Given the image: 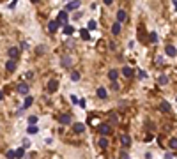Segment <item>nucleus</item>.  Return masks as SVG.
Wrapping results in <instances>:
<instances>
[{
  "instance_id": "9d476101",
  "label": "nucleus",
  "mask_w": 177,
  "mask_h": 159,
  "mask_svg": "<svg viewBox=\"0 0 177 159\" xmlns=\"http://www.w3.org/2000/svg\"><path fill=\"white\" fill-rule=\"evenodd\" d=\"M59 122H60V124H69V122H71V117H69L67 113H64V115L59 117Z\"/></svg>"
},
{
  "instance_id": "39448f33",
  "label": "nucleus",
  "mask_w": 177,
  "mask_h": 159,
  "mask_svg": "<svg viewBox=\"0 0 177 159\" xmlns=\"http://www.w3.org/2000/svg\"><path fill=\"white\" fill-rule=\"evenodd\" d=\"M59 89V81L57 80H50V83H48V90L50 92H55Z\"/></svg>"
},
{
  "instance_id": "9b49d317",
  "label": "nucleus",
  "mask_w": 177,
  "mask_h": 159,
  "mask_svg": "<svg viewBox=\"0 0 177 159\" xmlns=\"http://www.w3.org/2000/svg\"><path fill=\"white\" fill-rule=\"evenodd\" d=\"M59 27H60L59 21H50V23H48V30H50V32H57Z\"/></svg>"
},
{
  "instance_id": "2f4dec72",
  "label": "nucleus",
  "mask_w": 177,
  "mask_h": 159,
  "mask_svg": "<svg viewBox=\"0 0 177 159\" xmlns=\"http://www.w3.org/2000/svg\"><path fill=\"white\" fill-rule=\"evenodd\" d=\"M37 122V117H30L28 119V124H36Z\"/></svg>"
},
{
  "instance_id": "bb28decb",
  "label": "nucleus",
  "mask_w": 177,
  "mask_h": 159,
  "mask_svg": "<svg viewBox=\"0 0 177 159\" xmlns=\"http://www.w3.org/2000/svg\"><path fill=\"white\" fill-rule=\"evenodd\" d=\"M71 80H73V81H78V80H80V74H78V72H73V74H71Z\"/></svg>"
},
{
  "instance_id": "cd10ccee",
  "label": "nucleus",
  "mask_w": 177,
  "mask_h": 159,
  "mask_svg": "<svg viewBox=\"0 0 177 159\" xmlns=\"http://www.w3.org/2000/svg\"><path fill=\"white\" fill-rule=\"evenodd\" d=\"M112 87H113V90H119V89H120V85H119L115 80H113V81H112Z\"/></svg>"
},
{
  "instance_id": "f03ea898",
  "label": "nucleus",
  "mask_w": 177,
  "mask_h": 159,
  "mask_svg": "<svg viewBox=\"0 0 177 159\" xmlns=\"http://www.w3.org/2000/svg\"><path fill=\"white\" fill-rule=\"evenodd\" d=\"M57 21H59V25H66V21H67V11H60Z\"/></svg>"
},
{
  "instance_id": "c85d7f7f",
  "label": "nucleus",
  "mask_w": 177,
  "mask_h": 159,
  "mask_svg": "<svg viewBox=\"0 0 177 159\" xmlns=\"http://www.w3.org/2000/svg\"><path fill=\"white\" fill-rule=\"evenodd\" d=\"M160 83H161V85H166V83H168V78H166V76H161V78H160Z\"/></svg>"
},
{
  "instance_id": "58836bf2",
  "label": "nucleus",
  "mask_w": 177,
  "mask_h": 159,
  "mask_svg": "<svg viewBox=\"0 0 177 159\" xmlns=\"http://www.w3.org/2000/svg\"><path fill=\"white\" fill-rule=\"evenodd\" d=\"M105 4H106V5H110V4H112V0H105Z\"/></svg>"
},
{
  "instance_id": "6e6552de",
  "label": "nucleus",
  "mask_w": 177,
  "mask_h": 159,
  "mask_svg": "<svg viewBox=\"0 0 177 159\" xmlns=\"http://www.w3.org/2000/svg\"><path fill=\"white\" fill-rule=\"evenodd\" d=\"M165 51H166V55H168V57H175V46L174 44H168V46L165 48Z\"/></svg>"
},
{
  "instance_id": "473e14b6",
  "label": "nucleus",
  "mask_w": 177,
  "mask_h": 159,
  "mask_svg": "<svg viewBox=\"0 0 177 159\" xmlns=\"http://www.w3.org/2000/svg\"><path fill=\"white\" fill-rule=\"evenodd\" d=\"M175 145H177V140H175V138H172V140H170V147L175 148Z\"/></svg>"
},
{
  "instance_id": "a878e982",
  "label": "nucleus",
  "mask_w": 177,
  "mask_h": 159,
  "mask_svg": "<svg viewBox=\"0 0 177 159\" xmlns=\"http://www.w3.org/2000/svg\"><path fill=\"white\" fill-rule=\"evenodd\" d=\"M62 66H64V67H69V57H62Z\"/></svg>"
},
{
  "instance_id": "20e7f679",
  "label": "nucleus",
  "mask_w": 177,
  "mask_h": 159,
  "mask_svg": "<svg viewBox=\"0 0 177 159\" xmlns=\"http://www.w3.org/2000/svg\"><path fill=\"white\" fill-rule=\"evenodd\" d=\"M5 69H7V72H13V71L16 69V60H14V58H11V60L5 64Z\"/></svg>"
},
{
  "instance_id": "a19ab883",
  "label": "nucleus",
  "mask_w": 177,
  "mask_h": 159,
  "mask_svg": "<svg viewBox=\"0 0 177 159\" xmlns=\"http://www.w3.org/2000/svg\"><path fill=\"white\" fill-rule=\"evenodd\" d=\"M32 2H34V4H37V2H39V0H32Z\"/></svg>"
},
{
  "instance_id": "7ed1b4c3",
  "label": "nucleus",
  "mask_w": 177,
  "mask_h": 159,
  "mask_svg": "<svg viewBox=\"0 0 177 159\" xmlns=\"http://www.w3.org/2000/svg\"><path fill=\"white\" fill-rule=\"evenodd\" d=\"M120 145H122L124 148H128V147L131 145V138H129L128 134H122V136H120Z\"/></svg>"
},
{
  "instance_id": "393cba45",
  "label": "nucleus",
  "mask_w": 177,
  "mask_h": 159,
  "mask_svg": "<svg viewBox=\"0 0 177 159\" xmlns=\"http://www.w3.org/2000/svg\"><path fill=\"white\" fill-rule=\"evenodd\" d=\"M149 41H151V42H156V41H158V36H156V32H151Z\"/></svg>"
},
{
  "instance_id": "5701e85b",
  "label": "nucleus",
  "mask_w": 177,
  "mask_h": 159,
  "mask_svg": "<svg viewBox=\"0 0 177 159\" xmlns=\"http://www.w3.org/2000/svg\"><path fill=\"white\" fill-rule=\"evenodd\" d=\"M81 39H85V41H89V39H90V34H89V30H85V28L81 30Z\"/></svg>"
},
{
  "instance_id": "4be33fe9",
  "label": "nucleus",
  "mask_w": 177,
  "mask_h": 159,
  "mask_svg": "<svg viewBox=\"0 0 177 159\" xmlns=\"http://www.w3.org/2000/svg\"><path fill=\"white\" fill-rule=\"evenodd\" d=\"M73 32H75V28H73L71 25H66V27H64V34H66V36H71Z\"/></svg>"
},
{
  "instance_id": "f3484780",
  "label": "nucleus",
  "mask_w": 177,
  "mask_h": 159,
  "mask_svg": "<svg viewBox=\"0 0 177 159\" xmlns=\"http://www.w3.org/2000/svg\"><path fill=\"white\" fill-rule=\"evenodd\" d=\"M7 53H9V57H11V58H16L20 51H18V48H9V51H7Z\"/></svg>"
},
{
  "instance_id": "6ab92c4d",
  "label": "nucleus",
  "mask_w": 177,
  "mask_h": 159,
  "mask_svg": "<svg viewBox=\"0 0 177 159\" xmlns=\"http://www.w3.org/2000/svg\"><path fill=\"white\" fill-rule=\"evenodd\" d=\"M117 76H119V72H117L115 69H112V71L108 72V78H110L112 81H113V80H117Z\"/></svg>"
},
{
  "instance_id": "aec40b11",
  "label": "nucleus",
  "mask_w": 177,
  "mask_h": 159,
  "mask_svg": "<svg viewBox=\"0 0 177 159\" xmlns=\"http://www.w3.org/2000/svg\"><path fill=\"white\" fill-rule=\"evenodd\" d=\"M27 131H28L30 134H36V133H37L39 129H37V125H36V124H30V125H28V129H27Z\"/></svg>"
},
{
  "instance_id": "423d86ee",
  "label": "nucleus",
  "mask_w": 177,
  "mask_h": 159,
  "mask_svg": "<svg viewBox=\"0 0 177 159\" xmlns=\"http://www.w3.org/2000/svg\"><path fill=\"white\" fill-rule=\"evenodd\" d=\"M18 92L23 94V95H27V94H28V85H27V83H20V85H18Z\"/></svg>"
},
{
  "instance_id": "f8f14e48",
  "label": "nucleus",
  "mask_w": 177,
  "mask_h": 159,
  "mask_svg": "<svg viewBox=\"0 0 177 159\" xmlns=\"http://www.w3.org/2000/svg\"><path fill=\"white\" fill-rule=\"evenodd\" d=\"M112 34H113V36L120 34V21H117V23H113V27H112Z\"/></svg>"
},
{
  "instance_id": "412c9836",
  "label": "nucleus",
  "mask_w": 177,
  "mask_h": 159,
  "mask_svg": "<svg viewBox=\"0 0 177 159\" xmlns=\"http://www.w3.org/2000/svg\"><path fill=\"white\" fill-rule=\"evenodd\" d=\"M99 147H101V148H106V147H108V140H106L105 136L99 138Z\"/></svg>"
},
{
  "instance_id": "4c0bfd02",
  "label": "nucleus",
  "mask_w": 177,
  "mask_h": 159,
  "mask_svg": "<svg viewBox=\"0 0 177 159\" xmlns=\"http://www.w3.org/2000/svg\"><path fill=\"white\" fill-rule=\"evenodd\" d=\"M7 157H14V150H7Z\"/></svg>"
},
{
  "instance_id": "72a5a7b5",
  "label": "nucleus",
  "mask_w": 177,
  "mask_h": 159,
  "mask_svg": "<svg viewBox=\"0 0 177 159\" xmlns=\"http://www.w3.org/2000/svg\"><path fill=\"white\" fill-rule=\"evenodd\" d=\"M32 76H34V74L30 72V71H28V72H25V78H27V80H30V78H32Z\"/></svg>"
},
{
  "instance_id": "2eb2a0df",
  "label": "nucleus",
  "mask_w": 177,
  "mask_h": 159,
  "mask_svg": "<svg viewBox=\"0 0 177 159\" xmlns=\"http://www.w3.org/2000/svg\"><path fill=\"white\" fill-rule=\"evenodd\" d=\"M122 74H124L126 78H131V76H133V69H131V67H128V66H126V67H122Z\"/></svg>"
},
{
  "instance_id": "e433bc0d",
  "label": "nucleus",
  "mask_w": 177,
  "mask_h": 159,
  "mask_svg": "<svg viewBox=\"0 0 177 159\" xmlns=\"http://www.w3.org/2000/svg\"><path fill=\"white\" fill-rule=\"evenodd\" d=\"M120 157H122V159H126V157H128V152H126V150H122V152H120Z\"/></svg>"
},
{
  "instance_id": "b1692460",
  "label": "nucleus",
  "mask_w": 177,
  "mask_h": 159,
  "mask_svg": "<svg viewBox=\"0 0 177 159\" xmlns=\"http://www.w3.org/2000/svg\"><path fill=\"white\" fill-rule=\"evenodd\" d=\"M14 156H16V157H23V156H25V148H23V147L18 148V150L14 152Z\"/></svg>"
},
{
  "instance_id": "a211bd4d",
  "label": "nucleus",
  "mask_w": 177,
  "mask_h": 159,
  "mask_svg": "<svg viewBox=\"0 0 177 159\" xmlns=\"http://www.w3.org/2000/svg\"><path fill=\"white\" fill-rule=\"evenodd\" d=\"M32 103H34V97H25V103H23V108H28V106H32Z\"/></svg>"
},
{
  "instance_id": "7c9ffc66",
  "label": "nucleus",
  "mask_w": 177,
  "mask_h": 159,
  "mask_svg": "<svg viewBox=\"0 0 177 159\" xmlns=\"http://www.w3.org/2000/svg\"><path fill=\"white\" fill-rule=\"evenodd\" d=\"M96 28V21H89V30H94Z\"/></svg>"
},
{
  "instance_id": "ea45409f",
  "label": "nucleus",
  "mask_w": 177,
  "mask_h": 159,
  "mask_svg": "<svg viewBox=\"0 0 177 159\" xmlns=\"http://www.w3.org/2000/svg\"><path fill=\"white\" fill-rule=\"evenodd\" d=\"M2 99H4V94H2V92H0V101H2Z\"/></svg>"
},
{
  "instance_id": "f257e3e1",
  "label": "nucleus",
  "mask_w": 177,
  "mask_h": 159,
  "mask_svg": "<svg viewBox=\"0 0 177 159\" xmlns=\"http://www.w3.org/2000/svg\"><path fill=\"white\" fill-rule=\"evenodd\" d=\"M110 131H112V125H110V124H101V125H99V133H101L103 136L110 134Z\"/></svg>"
},
{
  "instance_id": "1a4fd4ad",
  "label": "nucleus",
  "mask_w": 177,
  "mask_h": 159,
  "mask_svg": "<svg viewBox=\"0 0 177 159\" xmlns=\"http://www.w3.org/2000/svg\"><path fill=\"white\" fill-rule=\"evenodd\" d=\"M78 7H80V2H78V0H73L71 4H67L66 11H75V9H78Z\"/></svg>"
},
{
  "instance_id": "4468645a",
  "label": "nucleus",
  "mask_w": 177,
  "mask_h": 159,
  "mask_svg": "<svg viewBox=\"0 0 177 159\" xmlns=\"http://www.w3.org/2000/svg\"><path fill=\"white\" fill-rule=\"evenodd\" d=\"M128 18V14H126V11H117V21H124V19H126Z\"/></svg>"
},
{
  "instance_id": "dca6fc26",
  "label": "nucleus",
  "mask_w": 177,
  "mask_h": 159,
  "mask_svg": "<svg viewBox=\"0 0 177 159\" xmlns=\"http://www.w3.org/2000/svg\"><path fill=\"white\" fill-rule=\"evenodd\" d=\"M73 129H75V133H83V131H85V125H83V124H75V127H73Z\"/></svg>"
},
{
  "instance_id": "c756f323",
  "label": "nucleus",
  "mask_w": 177,
  "mask_h": 159,
  "mask_svg": "<svg viewBox=\"0 0 177 159\" xmlns=\"http://www.w3.org/2000/svg\"><path fill=\"white\" fill-rule=\"evenodd\" d=\"M137 72H138V76H140V78H147V72H145V71H142V69H140V71H137Z\"/></svg>"
},
{
  "instance_id": "c9c22d12",
  "label": "nucleus",
  "mask_w": 177,
  "mask_h": 159,
  "mask_svg": "<svg viewBox=\"0 0 177 159\" xmlns=\"http://www.w3.org/2000/svg\"><path fill=\"white\" fill-rule=\"evenodd\" d=\"M27 147H30V142H28V140H23V148H27Z\"/></svg>"
},
{
  "instance_id": "ddd939ff",
  "label": "nucleus",
  "mask_w": 177,
  "mask_h": 159,
  "mask_svg": "<svg viewBox=\"0 0 177 159\" xmlns=\"http://www.w3.org/2000/svg\"><path fill=\"white\" fill-rule=\"evenodd\" d=\"M96 94H98V97H101V99H106V95H108V94H106V89H103V87H99Z\"/></svg>"
},
{
  "instance_id": "f704fd0d",
  "label": "nucleus",
  "mask_w": 177,
  "mask_h": 159,
  "mask_svg": "<svg viewBox=\"0 0 177 159\" xmlns=\"http://www.w3.org/2000/svg\"><path fill=\"white\" fill-rule=\"evenodd\" d=\"M71 103H73V104H76V103H78V99H76V95H71Z\"/></svg>"
},
{
  "instance_id": "0eeeda50",
  "label": "nucleus",
  "mask_w": 177,
  "mask_h": 159,
  "mask_svg": "<svg viewBox=\"0 0 177 159\" xmlns=\"http://www.w3.org/2000/svg\"><path fill=\"white\" fill-rule=\"evenodd\" d=\"M160 110H161V111H165V113H170V110H172V108H170V104L166 103V101H161V104H160Z\"/></svg>"
}]
</instances>
